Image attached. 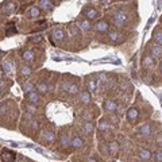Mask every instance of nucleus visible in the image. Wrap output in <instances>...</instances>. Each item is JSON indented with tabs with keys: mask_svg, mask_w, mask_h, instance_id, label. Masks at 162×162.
Returning a JSON list of instances; mask_svg holds the SVG:
<instances>
[{
	"mask_svg": "<svg viewBox=\"0 0 162 162\" xmlns=\"http://www.w3.org/2000/svg\"><path fill=\"white\" fill-rule=\"evenodd\" d=\"M88 162H95V161H93V160H89V161H88Z\"/></svg>",
	"mask_w": 162,
	"mask_h": 162,
	"instance_id": "obj_36",
	"label": "nucleus"
},
{
	"mask_svg": "<svg viewBox=\"0 0 162 162\" xmlns=\"http://www.w3.org/2000/svg\"><path fill=\"white\" fill-rule=\"evenodd\" d=\"M139 157L142 161H149L150 158H151V153H150V150L147 149H142L139 151Z\"/></svg>",
	"mask_w": 162,
	"mask_h": 162,
	"instance_id": "obj_14",
	"label": "nucleus"
},
{
	"mask_svg": "<svg viewBox=\"0 0 162 162\" xmlns=\"http://www.w3.org/2000/svg\"><path fill=\"white\" fill-rule=\"evenodd\" d=\"M61 143H62V146H69V144L72 143V141L68 135H62V137H61Z\"/></svg>",
	"mask_w": 162,
	"mask_h": 162,
	"instance_id": "obj_31",
	"label": "nucleus"
},
{
	"mask_svg": "<svg viewBox=\"0 0 162 162\" xmlns=\"http://www.w3.org/2000/svg\"><path fill=\"white\" fill-rule=\"evenodd\" d=\"M20 73H22V76H24V77L30 76L31 74V68L30 66H27V65L22 66V68H20Z\"/></svg>",
	"mask_w": 162,
	"mask_h": 162,
	"instance_id": "obj_27",
	"label": "nucleus"
},
{
	"mask_svg": "<svg viewBox=\"0 0 162 162\" xmlns=\"http://www.w3.org/2000/svg\"><path fill=\"white\" fill-rule=\"evenodd\" d=\"M155 142L157 143H162V134H158L157 138H155Z\"/></svg>",
	"mask_w": 162,
	"mask_h": 162,
	"instance_id": "obj_34",
	"label": "nucleus"
},
{
	"mask_svg": "<svg viewBox=\"0 0 162 162\" xmlns=\"http://www.w3.org/2000/svg\"><path fill=\"white\" fill-rule=\"evenodd\" d=\"M84 15L86 16V19L88 20H93V19H97V16H99V11L96 10V8H85L84 10Z\"/></svg>",
	"mask_w": 162,
	"mask_h": 162,
	"instance_id": "obj_4",
	"label": "nucleus"
},
{
	"mask_svg": "<svg viewBox=\"0 0 162 162\" xmlns=\"http://www.w3.org/2000/svg\"><path fill=\"white\" fill-rule=\"evenodd\" d=\"M79 26H80V30L81 31H89L92 28V24H91V22H89L88 19L81 20V22L79 23Z\"/></svg>",
	"mask_w": 162,
	"mask_h": 162,
	"instance_id": "obj_13",
	"label": "nucleus"
},
{
	"mask_svg": "<svg viewBox=\"0 0 162 162\" xmlns=\"http://www.w3.org/2000/svg\"><path fill=\"white\" fill-rule=\"evenodd\" d=\"M160 70H161V73H162V62H161V65H160Z\"/></svg>",
	"mask_w": 162,
	"mask_h": 162,
	"instance_id": "obj_35",
	"label": "nucleus"
},
{
	"mask_svg": "<svg viewBox=\"0 0 162 162\" xmlns=\"http://www.w3.org/2000/svg\"><path fill=\"white\" fill-rule=\"evenodd\" d=\"M153 63H154V61H153V57H151V56H146V57L143 58V65L147 66V68L153 66Z\"/></svg>",
	"mask_w": 162,
	"mask_h": 162,
	"instance_id": "obj_29",
	"label": "nucleus"
},
{
	"mask_svg": "<svg viewBox=\"0 0 162 162\" xmlns=\"http://www.w3.org/2000/svg\"><path fill=\"white\" fill-rule=\"evenodd\" d=\"M80 101L84 104H88L91 103V92H81V96H80Z\"/></svg>",
	"mask_w": 162,
	"mask_h": 162,
	"instance_id": "obj_18",
	"label": "nucleus"
},
{
	"mask_svg": "<svg viewBox=\"0 0 162 162\" xmlns=\"http://www.w3.org/2000/svg\"><path fill=\"white\" fill-rule=\"evenodd\" d=\"M119 149H120V146H119V143H118L116 141H112V142H109V143H108L109 154H116V153L119 151Z\"/></svg>",
	"mask_w": 162,
	"mask_h": 162,
	"instance_id": "obj_8",
	"label": "nucleus"
},
{
	"mask_svg": "<svg viewBox=\"0 0 162 162\" xmlns=\"http://www.w3.org/2000/svg\"><path fill=\"white\" fill-rule=\"evenodd\" d=\"M15 10H16V4L14 2H7L4 4V7H3V11H5V12H12Z\"/></svg>",
	"mask_w": 162,
	"mask_h": 162,
	"instance_id": "obj_20",
	"label": "nucleus"
},
{
	"mask_svg": "<svg viewBox=\"0 0 162 162\" xmlns=\"http://www.w3.org/2000/svg\"><path fill=\"white\" fill-rule=\"evenodd\" d=\"M93 27L97 33H107V31L109 30V24L105 22V20H97L96 24H95Z\"/></svg>",
	"mask_w": 162,
	"mask_h": 162,
	"instance_id": "obj_3",
	"label": "nucleus"
},
{
	"mask_svg": "<svg viewBox=\"0 0 162 162\" xmlns=\"http://www.w3.org/2000/svg\"><path fill=\"white\" fill-rule=\"evenodd\" d=\"M53 2H50V0H40L38 2V7L39 10H43V11H50L51 8H53Z\"/></svg>",
	"mask_w": 162,
	"mask_h": 162,
	"instance_id": "obj_5",
	"label": "nucleus"
},
{
	"mask_svg": "<svg viewBox=\"0 0 162 162\" xmlns=\"http://www.w3.org/2000/svg\"><path fill=\"white\" fill-rule=\"evenodd\" d=\"M154 40L158 45H162V31H158V33L154 34Z\"/></svg>",
	"mask_w": 162,
	"mask_h": 162,
	"instance_id": "obj_32",
	"label": "nucleus"
},
{
	"mask_svg": "<svg viewBox=\"0 0 162 162\" xmlns=\"http://www.w3.org/2000/svg\"><path fill=\"white\" fill-rule=\"evenodd\" d=\"M108 128H109V123L105 119H101L99 122V130L100 131H105V130H108Z\"/></svg>",
	"mask_w": 162,
	"mask_h": 162,
	"instance_id": "obj_25",
	"label": "nucleus"
},
{
	"mask_svg": "<svg viewBox=\"0 0 162 162\" xmlns=\"http://www.w3.org/2000/svg\"><path fill=\"white\" fill-rule=\"evenodd\" d=\"M39 15H40V10H39L38 5H34V7L30 8V16L31 18L37 19V18H39Z\"/></svg>",
	"mask_w": 162,
	"mask_h": 162,
	"instance_id": "obj_21",
	"label": "nucleus"
},
{
	"mask_svg": "<svg viewBox=\"0 0 162 162\" xmlns=\"http://www.w3.org/2000/svg\"><path fill=\"white\" fill-rule=\"evenodd\" d=\"M104 108H105L107 111H109V112H114V111H116L118 109V104L115 103V101H112V100H107L105 103H104Z\"/></svg>",
	"mask_w": 162,
	"mask_h": 162,
	"instance_id": "obj_9",
	"label": "nucleus"
},
{
	"mask_svg": "<svg viewBox=\"0 0 162 162\" xmlns=\"http://www.w3.org/2000/svg\"><path fill=\"white\" fill-rule=\"evenodd\" d=\"M108 38H109L111 42H119L120 38H122V35L118 33V31H109V33H108Z\"/></svg>",
	"mask_w": 162,
	"mask_h": 162,
	"instance_id": "obj_16",
	"label": "nucleus"
},
{
	"mask_svg": "<svg viewBox=\"0 0 162 162\" xmlns=\"http://www.w3.org/2000/svg\"><path fill=\"white\" fill-rule=\"evenodd\" d=\"M141 135H146V137H150L151 135V126L150 124H143L139 130H138Z\"/></svg>",
	"mask_w": 162,
	"mask_h": 162,
	"instance_id": "obj_10",
	"label": "nucleus"
},
{
	"mask_svg": "<svg viewBox=\"0 0 162 162\" xmlns=\"http://www.w3.org/2000/svg\"><path fill=\"white\" fill-rule=\"evenodd\" d=\"M138 116H139V111L137 108H130L127 111V118H128L130 122H135L138 119Z\"/></svg>",
	"mask_w": 162,
	"mask_h": 162,
	"instance_id": "obj_6",
	"label": "nucleus"
},
{
	"mask_svg": "<svg viewBox=\"0 0 162 162\" xmlns=\"http://www.w3.org/2000/svg\"><path fill=\"white\" fill-rule=\"evenodd\" d=\"M15 153L14 151H11V150H8V149H4L3 150V153H2V160L3 162H14L15 161Z\"/></svg>",
	"mask_w": 162,
	"mask_h": 162,
	"instance_id": "obj_2",
	"label": "nucleus"
},
{
	"mask_svg": "<svg viewBox=\"0 0 162 162\" xmlns=\"http://www.w3.org/2000/svg\"><path fill=\"white\" fill-rule=\"evenodd\" d=\"M127 14H124L123 11H119V12L115 14L114 16V20H115V24L119 26V27H122V26H124V23L127 22Z\"/></svg>",
	"mask_w": 162,
	"mask_h": 162,
	"instance_id": "obj_1",
	"label": "nucleus"
},
{
	"mask_svg": "<svg viewBox=\"0 0 162 162\" xmlns=\"http://www.w3.org/2000/svg\"><path fill=\"white\" fill-rule=\"evenodd\" d=\"M37 89H38V92H39V93H42V95L47 93V91H49L47 85H46L45 83H39L38 85H37Z\"/></svg>",
	"mask_w": 162,
	"mask_h": 162,
	"instance_id": "obj_23",
	"label": "nucleus"
},
{
	"mask_svg": "<svg viewBox=\"0 0 162 162\" xmlns=\"http://www.w3.org/2000/svg\"><path fill=\"white\" fill-rule=\"evenodd\" d=\"M70 144L74 147V149H80V147L84 146V141L81 139L80 137H74L73 139H72V143Z\"/></svg>",
	"mask_w": 162,
	"mask_h": 162,
	"instance_id": "obj_19",
	"label": "nucleus"
},
{
	"mask_svg": "<svg viewBox=\"0 0 162 162\" xmlns=\"http://www.w3.org/2000/svg\"><path fill=\"white\" fill-rule=\"evenodd\" d=\"M151 57L153 58H160V57H162V46L161 45H155L151 47Z\"/></svg>",
	"mask_w": 162,
	"mask_h": 162,
	"instance_id": "obj_7",
	"label": "nucleus"
},
{
	"mask_svg": "<svg viewBox=\"0 0 162 162\" xmlns=\"http://www.w3.org/2000/svg\"><path fill=\"white\" fill-rule=\"evenodd\" d=\"M83 131L85 132V134H91V132L93 131V124H92L91 122H86V123L84 124V128H83Z\"/></svg>",
	"mask_w": 162,
	"mask_h": 162,
	"instance_id": "obj_26",
	"label": "nucleus"
},
{
	"mask_svg": "<svg viewBox=\"0 0 162 162\" xmlns=\"http://www.w3.org/2000/svg\"><path fill=\"white\" fill-rule=\"evenodd\" d=\"M53 38L57 40H62L65 38V31H63L62 28H56V30L53 31Z\"/></svg>",
	"mask_w": 162,
	"mask_h": 162,
	"instance_id": "obj_12",
	"label": "nucleus"
},
{
	"mask_svg": "<svg viewBox=\"0 0 162 162\" xmlns=\"http://www.w3.org/2000/svg\"><path fill=\"white\" fill-rule=\"evenodd\" d=\"M65 88L68 89V92L69 93H72V95H76V93H79L80 92L79 85H76V84H66Z\"/></svg>",
	"mask_w": 162,
	"mask_h": 162,
	"instance_id": "obj_15",
	"label": "nucleus"
},
{
	"mask_svg": "<svg viewBox=\"0 0 162 162\" xmlns=\"http://www.w3.org/2000/svg\"><path fill=\"white\" fill-rule=\"evenodd\" d=\"M56 135H54L53 131H49V132H45V141L46 142H53Z\"/></svg>",
	"mask_w": 162,
	"mask_h": 162,
	"instance_id": "obj_30",
	"label": "nucleus"
},
{
	"mask_svg": "<svg viewBox=\"0 0 162 162\" xmlns=\"http://www.w3.org/2000/svg\"><path fill=\"white\" fill-rule=\"evenodd\" d=\"M27 100L30 101L31 104H37L38 103V100H39V95H38V92H30V93H27Z\"/></svg>",
	"mask_w": 162,
	"mask_h": 162,
	"instance_id": "obj_11",
	"label": "nucleus"
},
{
	"mask_svg": "<svg viewBox=\"0 0 162 162\" xmlns=\"http://www.w3.org/2000/svg\"><path fill=\"white\" fill-rule=\"evenodd\" d=\"M35 58V54H34L33 50H26L24 53H23V60L27 61V62H31V61H34Z\"/></svg>",
	"mask_w": 162,
	"mask_h": 162,
	"instance_id": "obj_17",
	"label": "nucleus"
},
{
	"mask_svg": "<svg viewBox=\"0 0 162 162\" xmlns=\"http://www.w3.org/2000/svg\"><path fill=\"white\" fill-rule=\"evenodd\" d=\"M154 158L157 162H162V150H157L154 153Z\"/></svg>",
	"mask_w": 162,
	"mask_h": 162,
	"instance_id": "obj_33",
	"label": "nucleus"
},
{
	"mask_svg": "<svg viewBox=\"0 0 162 162\" xmlns=\"http://www.w3.org/2000/svg\"><path fill=\"white\" fill-rule=\"evenodd\" d=\"M86 86H88V92H95L97 89V83L96 80H89L88 84H86Z\"/></svg>",
	"mask_w": 162,
	"mask_h": 162,
	"instance_id": "obj_22",
	"label": "nucleus"
},
{
	"mask_svg": "<svg viewBox=\"0 0 162 162\" xmlns=\"http://www.w3.org/2000/svg\"><path fill=\"white\" fill-rule=\"evenodd\" d=\"M23 89H24L27 93H30V92L35 91V86H34L31 83H24V84H23Z\"/></svg>",
	"mask_w": 162,
	"mask_h": 162,
	"instance_id": "obj_28",
	"label": "nucleus"
},
{
	"mask_svg": "<svg viewBox=\"0 0 162 162\" xmlns=\"http://www.w3.org/2000/svg\"><path fill=\"white\" fill-rule=\"evenodd\" d=\"M80 27H76V26H70L69 27V35L70 37H77L80 34Z\"/></svg>",
	"mask_w": 162,
	"mask_h": 162,
	"instance_id": "obj_24",
	"label": "nucleus"
}]
</instances>
